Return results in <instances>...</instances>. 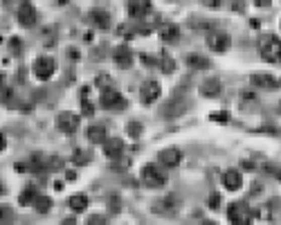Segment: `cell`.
I'll return each mask as SVG.
<instances>
[{"label": "cell", "mask_w": 281, "mask_h": 225, "mask_svg": "<svg viewBox=\"0 0 281 225\" xmlns=\"http://www.w3.org/2000/svg\"><path fill=\"white\" fill-rule=\"evenodd\" d=\"M117 34L124 38H133V36H137V30H130V25H119Z\"/></svg>", "instance_id": "obj_32"}, {"label": "cell", "mask_w": 281, "mask_h": 225, "mask_svg": "<svg viewBox=\"0 0 281 225\" xmlns=\"http://www.w3.org/2000/svg\"><path fill=\"white\" fill-rule=\"evenodd\" d=\"M221 183L227 191H239L243 187V174L239 169H225L221 174Z\"/></svg>", "instance_id": "obj_11"}, {"label": "cell", "mask_w": 281, "mask_h": 225, "mask_svg": "<svg viewBox=\"0 0 281 225\" xmlns=\"http://www.w3.org/2000/svg\"><path fill=\"white\" fill-rule=\"evenodd\" d=\"M160 95H162V86H160L156 79H147L142 84V88H139V99H142L144 106H151V104H156L158 99H160Z\"/></svg>", "instance_id": "obj_8"}, {"label": "cell", "mask_w": 281, "mask_h": 225, "mask_svg": "<svg viewBox=\"0 0 281 225\" xmlns=\"http://www.w3.org/2000/svg\"><path fill=\"white\" fill-rule=\"evenodd\" d=\"M144 133V126L139 122H128V126H126V135H130L133 140H137V137H142Z\"/></svg>", "instance_id": "obj_28"}, {"label": "cell", "mask_w": 281, "mask_h": 225, "mask_svg": "<svg viewBox=\"0 0 281 225\" xmlns=\"http://www.w3.org/2000/svg\"><path fill=\"white\" fill-rule=\"evenodd\" d=\"M139 178H142V183L147 185L149 189H160V187H164L167 185V180H169V176H167V171H162V167H158V165H144L142 167V171H139Z\"/></svg>", "instance_id": "obj_2"}, {"label": "cell", "mask_w": 281, "mask_h": 225, "mask_svg": "<svg viewBox=\"0 0 281 225\" xmlns=\"http://www.w3.org/2000/svg\"><path fill=\"white\" fill-rule=\"evenodd\" d=\"M72 162H75L77 167L88 165V162H90V153H88V151H84V149H77L75 153H72Z\"/></svg>", "instance_id": "obj_27"}, {"label": "cell", "mask_w": 281, "mask_h": 225, "mask_svg": "<svg viewBox=\"0 0 281 225\" xmlns=\"http://www.w3.org/2000/svg\"><path fill=\"white\" fill-rule=\"evenodd\" d=\"M5 146H7V140H5V135L0 133V151H5Z\"/></svg>", "instance_id": "obj_41"}, {"label": "cell", "mask_w": 281, "mask_h": 225, "mask_svg": "<svg viewBox=\"0 0 281 225\" xmlns=\"http://www.w3.org/2000/svg\"><path fill=\"white\" fill-rule=\"evenodd\" d=\"M279 111H281V104H279Z\"/></svg>", "instance_id": "obj_45"}, {"label": "cell", "mask_w": 281, "mask_h": 225, "mask_svg": "<svg viewBox=\"0 0 281 225\" xmlns=\"http://www.w3.org/2000/svg\"><path fill=\"white\" fill-rule=\"evenodd\" d=\"M81 111H84V115H86V117H90V115L95 113V106L88 102V99H81Z\"/></svg>", "instance_id": "obj_34"}, {"label": "cell", "mask_w": 281, "mask_h": 225, "mask_svg": "<svg viewBox=\"0 0 281 225\" xmlns=\"http://www.w3.org/2000/svg\"><path fill=\"white\" fill-rule=\"evenodd\" d=\"M250 84L254 86V88H261V90H277L281 86V81L268 72H254L250 77Z\"/></svg>", "instance_id": "obj_10"}, {"label": "cell", "mask_w": 281, "mask_h": 225, "mask_svg": "<svg viewBox=\"0 0 281 225\" xmlns=\"http://www.w3.org/2000/svg\"><path fill=\"white\" fill-rule=\"evenodd\" d=\"M207 47H209L212 52H216V54H223V52H227L232 47V36L227 34V32H221V30H214L207 34Z\"/></svg>", "instance_id": "obj_5"}, {"label": "cell", "mask_w": 281, "mask_h": 225, "mask_svg": "<svg viewBox=\"0 0 281 225\" xmlns=\"http://www.w3.org/2000/svg\"><path fill=\"white\" fill-rule=\"evenodd\" d=\"M36 187H25L21 191V196H18V203L21 205H30V203H34V198H36Z\"/></svg>", "instance_id": "obj_26"}, {"label": "cell", "mask_w": 281, "mask_h": 225, "mask_svg": "<svg viewBox=\"0 0 281 225\" xmlns=\"http://www.w3.org/2000/svg\"><path fill=\"white\" fill-rule=\"evenodd\" d=\"M106 126H101V124H93V126L88 128V142L90 144H104L106 142Z\"/></svg>", "instance_id": "obj_22"}, {"label": "cell", "mask_w": 281, "mask_h": 225, "mask_svg": "<svg viewBox=\"0 0 281 225\" xmlns=\"http://www.w3.org/2000/svg\"><path fill=\"white\" fill-rule=\"evenodd\" d=\"M113 61L119 70H128L133 65V52H130L128 45H117L113 50Z\"/></svg>", "instance_id": "obj_13"}, {"label": "cell", "mask_w": 281, "mask_h": 225, "mask_svg": "<svg viewBox=\"0 0 281 225\" xmlns=\"http://www.w3.org/2000/svg\"><path fill=\"white\" fill-rule=\"evenodd\" d=\"M209 119H212V122H219V124H227L232 117H230V113L219 111V113H212V115H209Z\"/></svg>", "instance_id": "obj_31"}, {"label": "cell", "mask_w": 281, "mask_h": 225, "mask_svg": "<svg viewBox=\"0 0 281 225\" xmlns=\"http://www.w3.org/2000/svg\"><path fill=\"white\" fill-rule=\"evenodd\" d=\"M27 169L34 171V174H43V171H50V156H45V153L36 151L30 156V160H27Z\"/></svg>", "instance_id": "obj_15"}, {"label": "cell", "mask_w": 281, "mask_h": 225, "mask_svg": "<svg viewBox=\"0 0 281 225\" xmlns=\"http://www.w3.org/2000/svg\"><path fill=\"white\" fill-rule=\"evenodd\" d=\"M252 3H254L259 9H268L270 5H272V0H252Z\"/></svg>", "instance_id": "obj_38"}, {"label": "cell", "mask_w": 281, "mask_h": 225, "mask_svg": "<svg viewBox=\"0 0 281 225\" xmlns=\"http://www.w3.org/2000/svg\"><path fill=\"white\" fill-rule=\"evenodd\" d=\"M32 72H34L36 79H41V81L52 79L54 72H56V61L52 59V56H38L32 65Z\"/></svg>", "instance_id": "obj_3"}, {"label": "cell", "mask_w": 281, "mask_h": 225, "mask_svg": "<svg viewBox=\"0 0 281 225\" xmlns=\"http://www.w3.org/2000/svg\"><path fill=\"white\" fill-rule=\"evenodd\" d=\"M52 198L50 196H36L34 198V203H32V207L36 209V214H50L52 212Z\"/></svg>", "instance_id": "obj_23"}, {"label": "cell", "mask_w": 281, "mask_h": 225, "mask_svg": "<svg viewBox=\"0 0 281 225\" xmlns=\"http://www.w3.org/2000/svg\"><path fill=\"white\" fill-rule=\"evenodd\" d=\"M16 18H18V23H21L23 27H34L38 23V12H36V7H34L30 0H25V3L18 7Z\"/></svg>", "instance_id": "obj_9"}, {"label": "cell", "mask_w": 281, "mask_h": 225, "mask_svg": "<svg viewBox=\"0 0 281 225\" xmlns=\"http://www.w3.org/2000/svg\"><path fill=\"white\" fill-rule=\"evenodd\" d=\"M153 5L151 0H126V14L135 21H142V18L151 16Z\"/></svg>", "instance_id": "obj_7"}, {"label": "cell", "mask_w": 281, "mask_h": 225, "mask_svg": "<svg viewBox=\"0 0 281 225\" xmlns=\"http://www.w3.org/2000/svg\"><path fill=\"white\" fill-rule=\"evenodd\" d=\"M158 36L162 38L164 43H173L180 38V27L173 25V23H164V25L158 27Z\"/></svg>", "instance_id": "obj_19"}, {"label": "cell", "mask_w": 281, "mask_h": 225, "mask_svg": "<svg viewBox=\"0 0 281 225\" xmlns=\"http://www.w3.org/2000/svg\"><path fill=\"white\" fill-rule=\"evenodd\" d=\"M158 162L164 169H173V167H178L182 162V153L176 146H169V149H162L158 153Z\"/></svg>", "instance_id": "obj_12"}, {"label": "cell", "mask_w": 281, "mask_h": 225, "mask_svg": "<svg viewBox=\"0 0 281 225\" xmlns=\"http://www.w3.org/2000/svg\"><path fill=\"white\" fill-rule=\"evenodd\" d=\"M3 86H5V74L0 72V88H3Z\"/></svg>", "instance_id": "obj_42"}, {"label": "cell", "mask_w": 281, "mask_h": 225, "mask_svg": "<svg viewBox=\"0 0 281 225\" xmlns=\"http://www.w3.org/2000/svg\"><path fill=\"white\" fill-rule=\"evenodd\" d=\"M88 205H90V198L86 194H72L70 200H67V207H70L75 214L86 212V209H88Z\"/></svg>", "instance_id": "obj_20"}, {"label": "cell", "mask_w": 281, "mask_h": 225, "mask_svg": "<svg viewBox=\"0 0 281 225\" xmlns=\"http://www.w3.org/2000/svg\"><path fill=\"white\" fill-rule=\"evenodd\" d=\"M205 7H209V9H219L221 5H223V0H200Z\"/></svg>", "instance_id": "obj_37"}, {"label": "cell", "mask_w": 281, "mask_h": 225, "mask_svg": "<svg viewBox=\"0 0 281 225\" xmlns=\"http://www.w3.org/2000/svg\"><path fill=\"white\" fill-rule=\"evenodd\" d=\"M88 223H101V225H104V223H106V218H104V216H90V218H88Z\"/></svg>", "instance_id": "obj_39"}, {"label": "cell", "mask_w": 281, "mask_h": 225, "mask_svg": "<svg viewBox=\"0 0 281 225\" xmlns=\"http://www.w3.org/2000/svg\"><path fill=\"white\" fill-rule=\"evenodd\" d=\"M88 16L95 23V27H99V30H108L110 27V14L106 9H90Z\"/></svg>", "instance_id": "obj_21"}, {"label": "cell", "mask_w": 281, "mask_h": 225, "mask_svg": "<svg viewBox=\"0 0 281 225\" xmlns=\"http://www.w3.org/2000/svg\"><path fill=\"white\" fill-rule=\"evenodd\" d=\"M108 209H110V214H117L119 209H122V200H119L117 196H110V203H108Z\"/></svg>", "instance_id": "obj_33"}, {"label": "cell", "mask_w": 281, "mask_h": 225, "mask_svg": "<svg viewBox=\"0 0 281 225\" xmlns=\"http://www.w3.org/2000/svg\"><path fill=\"white\" fill-rule=\"evenodd\" d=\"M207 205H209V209H219L221 207V196L219 194H212V198L207 200Z\"/></svg>", "instance_id": "obj_35"}, {"label": "cell", "mask_w": 281, "mask_h": 225, "mask_svg": "<svg viewBox=\"0 0 281 225\" xmlns=\"http://www.w3.org/2000/svg\"><path fill=\"white\" fill-rule=\"evenodd\" d=\"M187 65L191 70H207L209 68V59H205L202 54H187Z\"/></svg>", "instance_id": "obj_24"}, {"label": "cell", "mask_w": 281, "mask_h": 225, "mask_svg": "<svg viewBox=\"0 0 281 225\" xmlns=\"http://www.w3.org/2000/svg\"><path fill=\"white\" fill-rule=\"evenodd\" d=\"M5 221H14L12 205H0V223H5Z\"/></svg>", "instance_id": "obj_30"}, {"label": "cell", "mask_w": 281, "mask_h": 225, "mask_svg": "<svg viewBox=\"0 0 281 225\" xmlns=\"http://www.w3.org/2000/svg\"><path fill=\"white\" fill-rule=\"evenodd\" d=\"M234 9L236 12H243V0H234Z\"/></svg>", "instance_id": "obj_40"}, {"label": "cell", "mask_w": 281, "mask_h": 225, "mask_svg": "<svg viewBox=\"0 0 281 225\" xmlns=\"http://www.w3.org/2000/svg\"><path fill=\"white\" fill-rule=\"evenodd\" d=\"M3 3H12V0H3Z\"/></svg>", "instance_id": "obj_44"}, {"label": "cell", "mask_w": 281, "mask_h": 225, "mask_svg": "<svg viewBox=\"0 0 281 225\" xmlns=\"http://www.w3.org/2000/svg\"><path fill=\"white\" fill-rule=\"evenodd\" d=\"M176 205H178V198L169 194V196H164L162 200L153 203V212L162 214V216H171V214H176Z\"/></svg>", "instance_id": "obj_16"}, {"label": "cell", "mask_w": 281, "mask_h": 225, "mask_svg": "<svg viewBox=\"0 0 281 225\" xmlns=\"http://www.w3.org/2000/svg\"><path fill=\"white\" fill-rule=\"evenodd\" d=\"M95 81H97V86H99V88H101V86H104V88H108V84H110V77H108V74H99Z\"/></svg>", "instance_id": "obj_36"}, {"label": "cell", "mask_w": 281, "mask_h": 225, "mask_svg": "<svg viewBox=\"0 0 281 225\" xmlns=\"http://www.w3.org/2000/svg\"><path fill=\"white\" fill-rule=\"evenodd\" d=\"M259 52L268 63L281 65V38L277 34H263L259 41Z\"/></svg>", "instance_id": "obj_1"}, {"label": "cell", "mask_w": 281, "mask_h": 225, "mask_svg": "<svg viewBox=\"0 0 281 225\" xmlns=\"http://www.w3.org/2000/svg\"><path fill=\"white\" fill-rule=\"evenodd\" d=\"M221 90H223V84H221L219 77H209V79H202L200 86H198V93H200L202 97H209V99H212V97H219Z\"/></svg>", "instance_id": "obj_14"}, {"label": "cell", "mask_w": 281, "mask_h": 225, "mask_svg": "<svg viewBox=\"0 0 281 225\" xmlns=\"http://www.w3.org/2000/svg\"><path fill=\"white\" fill-rule=\"evenodd\" d=\"M9 52H12V56H21L23 54V41L18 36L9 38Z\"/></svg>", "instance_id": "obj_29"}, {"label": "cell", "mask_w": 281, "mask_h": 225, "mask_svg": "<svg viewBox=\"0 0 281 225\" xmlns=\"http://www.w3.org/2000/svg\"><path fill=\"white\" fill-rule=\"evenodd\" d=\"M81 126V117L77 113H59L56 115V128H59L61 133H65V135H72V133H77Z\"/></svg>", "instance_id": "obj_6"}, {"label": "cell", "mask_w": 281, "mask_h": 225, "mask_svg": "<svg viewBox=\"0 0 281 225\" xmlns=\"http://www.w3.org/2000/svg\"><path fill=\"white\" fill-rule=\"evenodd\" d=\"M104 153L110 158V160H115V158H122V153H124V140H122V137H106Z\"/></svg>", "instance_id": "obj_18"}, {"label": "cell", "mask_w": 281, "mask_h": 225, "mask_svg": "<svg viewBox=\"0 0 281 225\" xmlns=\"http://www.w3.org/2000/svg\"><path fill=\"white\" fill-rule=\"evenodd\" d=\"M158 65H160V70H162L164 74H171L173 70H176V61H173L169 54H160V59H158Z\"/></svg>", "instance_id": "obj_25"}, {"label": "cell", "mask_w": 281, "mask_h": 225, "mask_svg": "<svg viewBox=\"0 0 281 225\" xmlns=\"http://www.w3.org/2000/svg\"><path fill=\"white\" fill-rule=\"evenodd\" d=\"M5 194V187H3V183H0V196H3Z\"/></svg>", "instance_id": "obj_43"}, {"label": "cell", "mask_w": 281, "mask_h": 225, "mask_svg": "<svg viewBox=\"0 0 281 225\" xmlns=\"http://www.w3.org/2000/svg\"><path fill=\"white\" fill-rule=\"evenodd\" d=\"M227 218L232 223H248L250 216H248V205L245 203H232L227 207Z\"/></svg>", "instance_id": "obj_17"}, {"label": "cell", "mask_w": 281, "mask_h": 225, "mask_svg": "<svg viewBox=\"0 0 281 225\" xmlns=\"http://www.w3.org/2000/svg\"><path fill=\"white\" fill-rule=\"evenodd\" d=\"M99 106L104 108V111H117V108H124L126 102L122 97V93L115 88H104L101 90V97H99Z\"/></svg>", "instance_id": "obj_4"}]
</instances>
